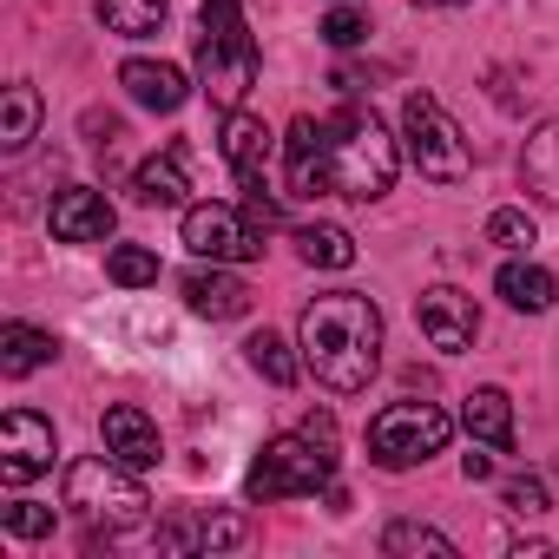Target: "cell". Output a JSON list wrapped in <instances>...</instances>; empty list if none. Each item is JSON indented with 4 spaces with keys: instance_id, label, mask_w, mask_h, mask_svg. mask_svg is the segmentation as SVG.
<instances>
[{
    "instance_id": "1",
    "label": "cell",
    "mask_w": 559,
    "mask_h": 559,
    "mask_svg": "<svg viewBox=\"0 0 559 559\" xmlns=\"http://www.w3.org/2000/svg\"><path fill=\"white\" fill-rule=\"evenodd\" d=\"M304 369L330 395H362L382 369V310L362 290H330L304 310Z\"/></svg>"
},
{
    "instance_id": "2",
    "label": "cell",
    "mask_w": 559,
    "mask_h": 559,
    "mask_svg": "<svg viewBox=\"0 0 559 559\" xmlns=\"http://www.w3.org/2000/svg\"><path fill=\"white\" fill-rule=\"evenodd\" d=\"M402 171V145L389 139V126L369 106H343L336 119H323V185L336 198H382Z\"/></svg>"
},
{
    "instance_id": "3",
    "label": "cell",
    "mask_w": 559,
    "mask_h": 559,
    "mask_svg": "<svg viewBox=\"0 0 559 559\" xmlns=\"http://www.w3.org/2000/svg\"><path fill=\"white\" fill-rule=\"evenodd\" d=\"M198 80H204V99L217 112H237L243 93L257 86V34H250L237 0H204V21H198Z\"/></svg>"
},
{
    "instance_id": "4",
    "label": "cell",
    "mask_w": 559,
    "mask_h": 559,
    "mask_svg": "<svg viewBox=\"0 0 559 559\" xmlns=\"http://www.w3.org/2000/svg\"><path fill=\"white\" fill-rule=\"evenodd\" d=\"M67 507H73L86 526L119 533V526H139V520H145L152 493L139 487V467H126V461H112V454H86V461L67 467Z\"/></svg>"
},
{
    "instance_id": "5",
    "label": "cell",
    "mask_w": 559,
    "mask_h": 559,
    "mask_svg": "<svg viewBox=\"0 0 559 559\" xmlns=\"http://www.w3.org/2000/svg\"><path fill=\"white\" fill-rule=\"evenodd\" d=\"M336 480V448L310 441V435H270L250 461L243 493L250 500H290V493H330Z\"/></svg>"
},
{
    "instance_id": "6",
    "label": "cell",
    "mask_w": 559,
    "mask_h": 559,
    "mask_svg": "<svg viewBox=\"0 0 559 559\" xmlns=\"http://www.w3.org/2000/svg\"><path fill=\"white\" fill-rule=\"evenodd\" d=\"M402 139H408V165H415L421 178H435V185H461V178L474 171L467 139H461V126L441 112L435 93H408V106H402Z\"/></svg>"
},
{
    "instance_id": "7",
    "label": "cell",
    "mask_w": 559,
    "mask_h": 559,
    "mask_svg": "<svg viewBox=\"0 0 559 559\" xmlns=\"http://www.w3.org/2000/svg\"><path fill=\"white\" fill-rule=\"evenodd\" d=\"M448 435H454V421L435 402H395L369 421V454H376V467L402 474V467H421L428 454H441Z\"/></svg>"
},
{
    "instance_id": "8",
    "label": "cell",
    "mask_w": 559,
    "mask_h": 559,
    "mask_svg": "<svg viewBox=\"0 0 559 559\" xmlns=\"http://www.w3.org/2000/svg\"><path fill=\"white\" fill-rule=\"evenodd\" d=\"M185 243H191V257H211V263L263 257V230L237 204H185Z\"/></svg>"
},
{
    "instance_id": "9",
    "label": "cell",
    "mask_w": 559,
    "mask_h": 559,
    "mask_svg": "<svg viewBox=\"0 0 559 559\" xmlns=\"http://www.w3.org/2000/svg\"><path fill=\"white\" fill-rule=\"evenodd\" d=\"M47 467H53V421L34 415V408H8L0 415V480L27 487Z\"/></svg>"
},
{
    "instance_id": "10",
    "label": "cell",
    "mask_w": 559,
    "mask_h": 559,
    "mask_svg": "<svg viewBox=\"0 0 559 559\" xmlns=\"http://www.w3.org/2000/svg\"><path fill=\"white\" fill-rule=\"evenodd\" d=\"M415 323H421V336H428L441 356H461V349H474V336H480V310H474V297H467V290H448V284L421 290Z\"/></svg>"
},
{
    "instance_id": "11",
    "label": "cell",
    "mask_w": 559,
    "mask_h": 559,
    "mask_svg": "<svg viewBox=\"0 0 559 559\" xmlns=\"http://www.w3.org/2000/svg\"><path fill=\"white\" fill-rule=\"evenodd\" d=\"M53 237L60 243H106L112 237V204L93 185H73L53 198Z\"/></svg>"
},
{
    "instance_id": "12",
    "label": "cell",
    "mask_w": 559,
    "mask_h": 559,
    "mask_svg": "<svg viewBox=\"0 0 559 559\" xmlns=\"http://www.w3.org/2000/svg\"><path fill=\"white\" fill-rule=\"evenodd\" d=\"M99 441H106V454H112V461H126V467H158V454H165V448H158L152 415H145V408H132V402L106 408Z\"/></svg>"
},
{
    "instance_id": "13",
    "label": "cell",
    "mask_w": 559,
    "mask_h": 559,
    "mask_svg": "<svg viewBox=\"0 0 559 559\" xmlns=\"http://www.w3.org/2000/svg\"><path fill=\"white\" fill-rule=\"evenodd\" d=\"M224 165L237 171V185H257L263 171H270V152H276V139H270V126L263 119H250L243 106L237 112H224Z\"/></svg>"
},
{
    "instance_id": "14",
    "label": "cell",
    "mask_w": 559,
    "mask_h": 559,
    "mask_svg": "<svg viewBox=\"0 0 559 559\" xmlns=\"http://www.w3.org/2000/svg\"><path fill=\"white\" fill-rule=\"evenodd\" d=\"M185 304H191V317H204V323H237L243 310H250V290H243V276H230V270H191L185 276Z\"/></svg>"
},
{
    "instance_id": "15",
    "label": "cell",
    "mask_w": 559,
    "mask_h": 559,
    "mask_svg": "<svg viewBox=\"0 0 559 559\" xmlns=\"http://www.w3.org/2000/svg\"><path fill=\"white\" fill-rule=\"evenodd\" d=\"M119 86H126L145 112H178V106L191 99L185 73H178V67H165V60H126V67H119Z\"/></svg>"
},
{
    "instance_id": "16",
    "label": "cell",
    "mask_w": 559,
    "mask_h": 559,
    "mask_svg": "<svg viewBox=\"0 0 559 559\" xmlns=\"http://www.w3.org/2000/svg\"><path fill=\"white\" fill-rule=\"evenodd\" d=\"M132 191H139V204L178 211V204L191 198V178H185V145H165L158 158H145V165L132 171Z\"/></svg>"
},
{
    "instance_id": "17",
    "label": "cell",
    "mask_w": 559,
    "mask_h": 559,
    "mask_svg": "<svg viewBox=\"0 0 559 559\" xmlns=\"http://www.w3.org/2000/svg\"><path fill=\"white\" fill-rule=\"evenodd\" d=\"M520 185L539 198V204H559V119H546L526 152H520Z\"/></svg>"
},
{
    "instance_id": "18",
    "label": "cell",
    "mask_w": 559,
    "mask_h": 559,
    "mask_svg": "<svg viewBox=\"0 0 559 559\" xmlns=\"http://www.w3.org/2000/svg\"><path fill=\"white\" fill-rule=\"evenodd\" d=\"M53 356H60V343L47 330H34V323H8V330H0V376H8V382L47 369Z\"/></svg>"
},
{
    "instance_id": "19",
    "label": "cell",
    "mask_w": 559,
    "mask_h": 559,
    "mask_svg": "<svg viewBox=\"0 0 559 559\" xmlns=\"http://www.w3.org/2000/svg\"><path fill=\"white\" fill-rule=\"evenodd\" d=\"M461 421H467V435L480 441V448H513V402L500 395V389H474L467 402H461Z\"/></svg>"
},
{
    "instance_id": "20",
    "label": "cell",
    "mask_w": 559,
    "mask_h": 559,
    "mask_svg": "<svg viewBox=\"0 0 559 559\" xmlns=\"http://www.w3.org/2000/svg\"><path fill=\"white\" fill-rule=\"evenodd\" d=\"M493 284H500V297L520 310V317H539V310H552V297H559V284H552V270H539V263H500V276H493Z\"/></svg>"
},
{
    "instance_id": "21",
    "label": "cell",
    "mask_w": 559,
    "mask_h": 559,
    "mask_svg": "<svg viewBox=\"0 0 559 559\" xmlns=\"http://www.w3.org/2000/svg\"><path fill=\"white\" fill-rule=\"evenodd\" d=\"M290 191H297V198L330 191V185H323V119H310V112L290 126Z\"/></svg>"
},
{
    "instance_id": "22",
    "label": "cell",
    "mask_w": 559,
    "mask_h": 559,
    "mask_svg": "<svg viewBox=\"0 0 559 559\" xmlns=\"http://www.w3.org/2000/svg\"><path fill=\"white\" fill-rule=\"evenodd\" d=\"M165 14H171V0H99V27L119 34V40H145V34H158Z\"/></svg>"
},
{
    "instance_id": "23",
    "label": "cell",
    "mask_w": 559,
    "mask_h": 559,
    "mask_svg": "<svg viewBox=\"0 0 559 559\" xmlns=\"http://www.w3.org/2000/svg\"><path fill=\"white\" fill-rule=\"evenodd\" d=\"M297 250H304L310 270H349L356 263V237L343 224H304L297 230Z\"/></svg>"
},
{
    "instance_id": "24",
    "label": "cell",
    "mask_w": 559,
    "mask_h": 559,
    "mask_svg": "<svg viewBox=\"0 0 559 559\" xmlns=\"http://www.w3.org/2000/svg\"><path fill=\"white\" fill-rule=\"evenodd\" d=\"M34 132H40V93L27 80H14L8 86V106H0V152H21Z\"/></svg>"
},
{
    "instance_id": "25",
    "label": "cell",
    "mask_w": 559,
    "mask_h": 559,
    "mask_svg": "<svg viewBox=\"0 0 559 559\" xmlns=\"http://www.w3.org/2000/svg\"><path fill=\"white\" fill-rule=\"evenodd\" d=\"M243 356H250V369H257L263 382H276V389H290L297 369H304V362L290 356V343H284V336H270V330H257V336L243 343Z\"/></svg>"
},
{
    "instance_id": "26",
    "label": "cell",
    "mask_w": 559,
    "mask_h": 559,
    "mask_svg": "<svg viewBox=\"0 0 559 559\" xmlns=\"http://www.w3.org/2000/svg\"><path fill=\"white\" fill-rule=\"evenodd\" d=\"M106 276H112V284H126V290H145V284H158V257L145 243H112Z\"/></svg>"
},
{
    "instance_id": "27",
    "label": "cell",
    "mask_w": 559,
    "mask_h": 559,
    "mask_svg": "<svg viewBox=\"0 0 559 559\" xmlns=\"http://www.w3.org/2000/svg\"><path fill=\"white\" fill-rule=\"evenodd\" d=\"M382 552H435V559H454V539L435 533V526H421V520H395L382 533Z\"/></svg>"
},
{
    "instance_id": "28",
    "label": "cell",
    "mask_w": 559,
    "mask_h": 559,
    "mask_svg": "<svg viewBox=\"0 0 559 559\" xmlns=\"http://www.w3.org/2000/svg\"><path fill=\"white\" fill-rule=\"evenodd\" d=\"M323 40L330 47H362L369 40V14L356 8V0H336V8L323 14Z\"/></svg>"
},
{
    "instance_id": "29",
    "label": "cell",
    "mask_w": 559,
    "mask_h": 559,
    "mask_svg": "<svg viewBox=\"0 0 559 559\" xmlns=\"http://www.w3.org/2000/svg\"><path fill=\"white\" fill-rule=\"evenodd\" d=\"M539 230H533V217L520 211V204H500L493 217H487V243H500V250H526Z\"/></svg>"
},
{
    "instance_id": "30",
    "label": "cell",
    "mask_w": 559,
    "mask_h": 559,
    "mask_svg": "<svg viewBox=\"0 0 559 559\" xmlns=\"http://www.w3.org/2000/svg\"><path fill=\"white\" fill-rule=\"evenodd\" d=\"M500 500H507V513H520V520H539L552 500H546V480L539 474H513L507 487H500Z\"/></svg>"
},
{
    "instance_id": "31",
    "label": "cell",
    "mask_w": 559,
    "mask_h": 559,
    "mask_svg": "<svg viewBox=\"0 0 559 559\" xmlns=\"http://www.w3.org/2000/svg\"><path fill=\"white\" fill-rule=\"evenodd\" d=\"M0 520H8L14 539H40V533H53V507H40V500H14Z\"/></svg>"
},
{
    "instance_id": "32",
    "label": "cell",
    "mask_w": 559,
    "mask_h": 559,
    "mask_svg": "<svg viewBox=\"0 0 559 559\" xmlns=\"http://www.w3.org/2000/svg\"><path fill=\"white\" fill-rule=\"evenodd\" d=\"M243 217H250L257 230H276V224H284V204L263 191V178H257V185H243Z\"/></svg>"
},
{
    "instance_id": "33",
    "label": "cell",
    "mask_w": 559,
    "mask_h": 559,
    "mask_svg": "<svg viewBox=\"0 0 559 559\" xmlns=\"http://www.w3.org/2000/svg\"><path fill=\"white\" fill-rule=\"evenodd\" d=\"M237 539H243V520H237V513L198 520V526H191V546H237Z\"/></svg>"
},
{
    "instance_id": "34",
    "label": "cell",
    "mask_w": 559,
    "mask_h": 559,
    "mask_svg": "<svg viewBox=\"0 0 559 559\" xmlns=\"http://www.w3.org/2000/svg\"><path fill=\"white\" fill-rule=\"evenodd\" d=\"M304 435H310V441H323V448H336V415H330V408H317V415L304 421Z\"/></svg>"
},
{
    "instance_id": "35",
    "label": "cell",
    "mask_w": 559,
    "mask_h": 559,
    "mask_svg": "<svg viewBox=\"0 0 559 559\" xmlns=\"http://www.w3.org/2000/svg\"><path fill=\"white\" fill-rule=\"evenodd\" d=\"M461 474L467 480H493V454H461Z\"/></svg>"
},
{
    "instance_id": "36",
    "label": "cell",
    "mask_w": 559,
    "mask_h": 559,
    "mask_svg": "<svg viewBox=\"0 0 559 559\" xmlns=\"http://www.w3.org/2000/svg\"><path fill=\"white\" fill-rule=\"evenodd\" d=\"M415 8H467V0H415Z\"/></svg>"
}]
</instances>
